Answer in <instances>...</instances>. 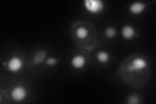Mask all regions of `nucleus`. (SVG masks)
Masks as SVG:
<instances>
[{
    "label": "nucleus",
    "instance_id": "1",
    "mask_svg": "<svg viewBox=\"0 0 156 104\" xmlns=\"http://www.w3.org/2000/svg\"><path fill=\"white\" fill-rule=\"evenodd\" d=\"M83 4L87 11L93 14H99L105 9V3L101 0H85Z\"/></svg>",
    "mask_w": 156,
    "mask_h": 104
},
{
    "label": "nucleus",
    "instance_id": "2",
    "mask_svg": "<svg viewBox=\"0 0 156 104\" xmlns=\"http://www.w3.org/2000/svg\"><path fill=\"white\" fill-rule=\"evenodd\" d=\"M148 61L141 57H136L133 59L128 66V70L130 72H139L148 66Z\"/></svg>",
    "mask_w": 156,
    "mask_h": 104
},
{
    "label": "nucleus",
    "instance_id": "3",
    "mask_svg": "<svg viewBox=\"0 0 156 104\" xmlns=\"http://www.w3.org/2000/svg\"><path fill=\"white\" fill-rule=\"evenodd\" d=\"M27 95V89L22 85H18L14 87L11 92V98L16 102H20L25 100Z\"/></svg>",
    "mask_w": 156,
    "mask_h": 104
},
{
    "label": "nucleus",
    "instance_id": "4",
    "mask_svg": "<svg viewBox=\"0 0 156 104\" xmlns=\"http://www.w3.org/2000/svg\"><path fill=\"white\" fill-rule=\"evenodd\" d=\"M8 70L11 72H18L23 68V62L19 57L14 56L9 59L7 63Z\"/></svg>",
    "mask_w": 156,
    "mask_h": 104
},
{
    "label": "nucleus",
    "instance_id": "5",
    "mask_svg": "<svg viewBox=\"0 0 156 104\" xmlns=\"http://www.w3.org/2000/svg\"><path fill=\"white\" fill-rule=\"evenodd\" d=\"M146 4L140 2H136L131 3L129 7V12L133 14H140L144 11Z\"/></svg>",
    "mask_w": 156,
    "mask_h": 104
},
{
    "label": "nucleus",
    "instance_id": "6",
    "mask_svg": "<svg viewBox=\"0 0 156 104\" xmlns=\"http://www.w3.org/2000/svg\"><path fill=\"white\" fill-rule=\"evenodd\" d=\"M86 64V59L82 55H76L71 59V64L75 69H81L83 68Z\"/></svg>",
    "mask_w": 156,
    "mask_h": 104
},
{
    "label": "nucleus",
    "instance_id": "7",
    "mask_svg": "<svg viewBox=\"0 0 156 104\" xmlns=\"http://www.w3.org/2000/svg\"><path fill=\"white\" fill-rule=\"evenodd\" d=\"M121 34L122 37L126 40H131L135 36V30L133 26L130 25H126L122 28Z\"/></svg>",
    "mask_w": 156,
    "mask_h": 104
},
{
    "label": "nucleus",
    "instance_id": "8",
    "mask_svg": "<svg viewBox=\"0 0 156 104\" xmlns=\"http://www.w3.org/2000/svg\"><path fill=\"white\" fill-rule=\"evenodd\" d=\"M46 56H47V53L44 50L36 52L35 56L33 57V64H40L44 61V59L46 57Z\"/></svg>",
    "mask_w": 156,
    "mask_h": 104
},
{
    "label": "nucleus",
    "instance_id": "9",
    "mask_svg": "<svg viewBox=\"0 0 156 104\" xmlns=\"http://www.w3.org/2000/svg\"><path fill=\"white\" fill-rule=\"evenodd\" d=\"M88 34H89V31H88L87 29L85 27H78L76 31V37L79 39H80V40H83V39L86 38Z\"/></svg>",
    "mask_w": 156,
    "mask_h": 104
},
{
    "label": "nucleus",
    "instance_id": "10",
    "mask_svg": "<svg viewBox=\"0 0 156 104\" xmlns=\"http://www.w3.org/2000/svg\"><path fill=\"white\" fill-rule=\"evenodd\" d=\"M109 53L105 51H100L97 54V60L100 63H106L109 60Z\"/></svg>",
    "mask_w": 156,
    "mask_h": 104
},
{
    "label": "nucleus",
    "instance_id": "11",
    "mask_svg": "<svg viewBox=\"0 0 156 104\" xmlns=\"http://www.w3.org/2000/svg\"><path fill=\"white\" fill-rule=\"evenodd\" d=\"M104 33H105V35L107 38H113L116 37L117 31H116V29L115 27L109 26V27H107L105 29Z\"/></svg>",
    "mask_w": 156,
    "mask_h": 104
},
{
    "label": "nucleus",
    "instance_id": "12",
    "mask_svg": "<svg viewBox=\"0 0 156 104\" xmlns=\"http://www.w3.org/2000/svg\"><path fill=\"white\" fill-rule=\"evenodd\" d=\"M139 98L136 95H130L128 98V103L130 104H136L139 102Z\"/></svg>",
    "mask_w": 156,
    "mask_h": 104
},
{
    "label": "nucleus",
    "instance_id": "13",
    "mask_svg": "<svg viewBox=\"0 0 156 104\" xmlns=\"http://www.w3.org/2000/svg\"><path fill=\"white\" fill-rule=\"evenodd\" d=\"M57 62H58V61L55 57H48L46 59V64H48V66H55V64L57 63Z\"/></svg>",
    "mask_w": 156,
    "mask_h": 104
}]
</instances>
